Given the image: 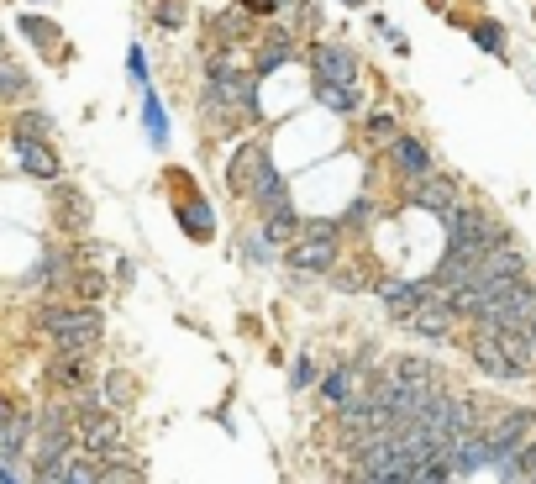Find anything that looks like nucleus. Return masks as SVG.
<instances>
[{
    "label": "nucleus",
    "mask_w": 536,
    "mask_h": 484,
    "mask_svg": "<svg viewBox=\"0 0 536 484\" xmlns=\"http://www.w3.org/2000/svg\"><path fill=\"white\" fill-rule=\"evenodd\" d=\"M37 332L53 342V353H95L100 337H106V316L100 305H79V301H48L37 305Z\"/></svg>",
    "instance_id": "f257e3e1"
},
{
    "label": "nucleus",
    "mask_w": 536,
    "mask_h": 484,
    "mask_svg": "<svg viewBox=\"0 0 536 484\" xmlns=\"http://www.w3.org/2000/svg\"><path fill=\"white\" fill-rule=\"evenodd\" d=\"M442 227H447V247H452V253H468V258H484L489 247H505L510 242L505 227L489 211L468 206V200H457L452 211H442Z\"/></svg>",
    "instance_id": "f03ea898"
},
{
    "label": "nucleus",
    "mask_w": 536,
    "mask_h": 484,
    "mask_svg": "<svg viewBox=\"0 0 536 484\" xmlns=\"http://www.w3.org/2000/svg\"><path fill=\"white\" fill-rule=\"evenodd\" d=\"M342 253V221H305L300 237L284 247V264L300 274H331Z\"/></svg>",
    "instance_id": "7ed1b4c3"
},
{
    "label": "nucleus",
    "mask_w": 536,
    "mask_h": 484,
    "mask_svg": "<svg viewBox=\"0 0 536 484\" xmlns=\"http://www.w3.org/2000/svg\"><path fill=\"white\" fill-rule=\"evenodd\" d=\"M74 432H79V448H85L89 458H100V463H111V458H132V453H126V426H121L116 411H95V416H85Z\"/></svg>",
    "instance_id": "20e7f679"
},
{
    "label": "nucleus",
    "mask_w": 536,
    "mask_h": 484,
    "mask_svg": "<svg viewBox=\"0 0 536 484\" xmlns=\"http://www.w3.org/2000/svg\"><path fill=\"white\" fill-rule=\"evenodd\" d=\"M463 348H468V358H474V368L484 379H494V385H526V374L510 363V353L500 348V337L489 332V327H474Z\"/></svg>",
    "instance_id": "39448f33"
},
{
    "label": "nucleus",
    "mask_w": 536,
    "mask_h": 484,
    "mask_svg": "<svg viewBox=\"0 0 536 484\" xmlns=\"http://www.w3.org/2000/svg\"><path fill=\"white\" fill-rule=\"evenodd\" d=\"M431 295H437V284H431V279H384V284H379V301H384V311H389V321H394V327H400V321H411Z\"/></svg>",
    "instance_id": "423d86ee"
},
{
    "label": "nucleus",
    "mask_w": 536,
    "mask_h": 484,
    "mask_svg": "<svg viewBox=\"0 0 536 484\" xmlns=\"http://www.w3.org/2000/svg\"><path fill=\"white\" fill-rule=\"evenodd\" d=\"M310 74H316V85H357V53L347 42H316Z\"/></svg>",
    "instance_id": "0eeeda50"
},
{
    "label": "nucleus",
    "mask_w": 536,
    "mask_h": 484,
    "mask_svg": "<svg viewBox=\"0 0 536 484\" xmlns=\"http://www.w3.org/2000/svg\"><path fill=\"white\" fill-rule=\"evenodd\" d=\"M457 321H463V316L452 311V301H447V295H431V301L420 305L411 321H400V327L426 337V342H452V327H457Z\"/></svg>",
    "instance_id": "6e6552de"
},
{
    "label": "nucleus",
    "mask_w": 536,
    "mask_h": 484,
    "mask_svg": "<svg viewBox=\"0 0 536 484\" xmlns=\"http://www.w3.org/2000/svg\"><path fill=\"white\" fill-rule=\"evenodd\" d=\"M268 163H273V158H268L263 143H242V148L232 153V163H226V190H232L237 200H247V195H253V184H258V174H263Z\"/></svg>",
    "instance_id": "1a4fd4ad"
},
{
    "label": "nucleus",
    "mask_w": 536,
    "mask_h": 484,
    "mask_svg": "<svg viewBox=\"0 0 536 484\" xmlns=\"http://www.w3.org/2000/svg\"><path fill=\"white\" fill-rule=\"evenodd\" d=\"M48 385L74 400V395L95 390V363H89L85 353H53V363H48Z\"/></svg>",
    "instance_id": "9d476101"
},
{
    "label": "nucleus",
    "mask_w": 536,
    "mask_h": 484,
    "mask_svg": "<svg viewBox=\"0 0 536 484\" xmlns=\"http://www.w3.org/2000/svg\"><path fill=\"white\" fill-rule=\"evenodd\" d=\"M389 169H394V174H405L411 184L426 180V174H437V163H431V148H426L420 137H411V132H400V137L389 143Z\"/></svg>",
    "instance_id": "9b49d317"
},
{
    "label": "nucleus",
    "mask_w": 536,
    "mask_h": 484,
    "mask_svg": "<svg viewBox=\"0 0 536 484\" xmlns=\"http://www.w3.org/2000/svg\"><path fill=\"white\" fill-rule=\"evenodd\" d=\"M405 200L411 206H420V211H452L457 206V180L452 174H426V180H416L411 190H405Z\"/></svg>",
    "instance_id": "f8f14e48"
},
{
    "label": "nucleus",
    "mask_w": 536,
    "mask_h": 484,
    "mask_svg": "<svg viewBox=\"0 0 536 484\" xmlns=\"http://www.w3.org/2000/svg\"><path fill=\"white\" fill-rule=\"evenodd\" d=\"M474 269H478V258H468V253H452V247H447V253H442V264L426 274V279L437 284V295H452V290L474 284Z\"/></svg>",
    "instance_id": "ddd939ff"
},
{
    "label": "nucleus",
    "mask_w": 536,
    "mask_h": 484,
    "mask_svg": "<svg viewBox=\"0 0 536 484\" xmlns=\"http://www.w3.org/2000/svg\"><path fill=\"white\" fill-rule=\"evenodd\" d=\"M384 374L394 385H420V390H426V385H442V368L426 358V353H400V358H389Z\"/></svg>",
    "instance_id": "4468645a"
},
{
    "label": "nucleus",
    "mask_w": 536,
    "mask_h": 484,
    "mask_svg": "<svg viewBox=\"0 0 536 484\" xmlns=\"http://www.w3.org/2000/svg\"><path fill=\"white\" fill-rule=\"evenodd\" d=\"M447 469H452L457 479H468V474H478V469H489V442H484L478 432L457 437V442L447 448Z\"/></svg>",
    "instance_id": "2eb2a0df"
},
{
    "label": "nucleus",
    "mask_w": 536,
    "mask_h": 484,
    "mask_svg": "<svg viewBox=\"0 0 536 484\" xmlns=\"http://www.w3.org/2000/svg\"><path fill=\"white\" fill-rule=\"evenodd\" d=\"M11 143H16V163L27 169L32 180H59V174H63L53 143H22V137H11Z\"/></svg>",
    "instance_id": "dca6fc26"
},
{
    "label": "nucleus",
    "mask_w": 536,
    "mask_h": 484,
    "mask_svg": "<svg viewBox=\"0 0 536 484\" xmlns=\"http://www.w3.org/2000/svg\"><path fill=\"white\" fill-rule=\"evenodd\" d=\"M247 206L258 216H273V211H284L290 206V190H284V174L268 163L263 174H258V184H253V195H247Z\"/></svg>",
    "instance_id": "f3484780"
},
{
    "label": "nucleus",
    "mask_w": 536,
    "mask_h": 484,
    "mask_svg": "<svg viewBox=\"0 0 536 484\" xmlns=\"http://www.w3.org/2000/svg\"><path fill=\"white\" fill-rule=\"evenodd\" d=\"M295 59V32L290 27H268L263 48H258V59H253V74H268V69H279V63Z\"/></svg>",
    "instance_id": "a211bd4d"
},
{
    "label": "nucleus",
    "mask_w": 536,
    "mask_h": 484,
    "mask_svg": "<svg viewBox=\"0 0 536 484\" xmlns=\"http://www.w3.org/2000/svg\"><path fill=\"white\" fill-rule=\"evenodd\" d=\"M100 479V458H89V453H69L53 469V474H42L37 484H95Z\"/></svg>",
    "instance_id": "6ab92c4d"
},
{
    "label": "nucleus",
    "mask_w": 536,
    "mask_h": 484,
    "mask_svg": "<svg viewBox=\"0 0 536 484\" xmlns=\"http://www.w3.org/2000/svg\"><path fill=\"white\" fill-rule=\"evenodd\" d=\"M32 437H37V422H32L27 411H16V422L0 432V463H16L32 448Z\"/></svg>",
    "instance_id": "aec40b11"
},
{
    "label": "nucleus",
    "mask_w": 536,
    "mask_h": 484,
    "mask_svg": "<svg viewBox=\"0 0 536 484\" xmlns=\"http://www.w3.org/2000/svg\"><path fill=\"white\" fill-rule=\"evenodd\" d=\"M300 227H305L300 211H295V206H284V211L263 216V242H268V247H290V242L300 237Z\"/></svg>",
    "instance_id": "412c9836"
},
{
    "label": "nucleus",
    "mask_w": 536,
    "mask_h": 484,
    "mask_svg": "<svg viewBox=\"0 0 536 484\" xmlns=\"http://www.w3.org/2000/svg\"><path fill=\"white\" fill-rule=\"evenodd\" d=\"M316 100L327 111H337V116H357L363 111V90L357 85H316Z\"/></svg>",
    "instance_id": "4be33fe9"
},
{
    "label": "nucleus",
    "mask_w": 536,
    "mask_h": 484,
    "mask_svg": "<svg viewBox=\"0 0 536 484\" xmlns=\"http://www.w3.org/2000/svg\"><path fill=\"white\" fill-rule=\"evenodd\" d=\"M179 227L195 242H206L210 232H216V211H210L206 200H179Z\"/></svg>",
    "instance_id": "5701e85b"
},
{
    "label": "nucleus",
    "mask_w": 536,
    "mask_h": 484,
    "mask_svg": "<svg viewBox=\"0 0 536 484\" xmlns=\"http://www.w3.org/2000/svg\"><path fill=\"white\" fill-rule=\"evenodd\" d=\"M32 95V74L22 63L0 59V106H11V100H27Z\"/></svg>",
    "instance_id": "b1692460"
},
{
    "label": "nucleus",
    "mask_w": 536,
    "mask_h": 484,
    "mask_svg": "<svg viewBox=\"0 0 536 484\" xmlns=\"http://www.w3.org/2000/svg\"><path fill=\"white\" fill-rule=\"evenodd\" d=\"M100 395H106V405H111V411H126V405L137 400V379H132L126 368H111V374H106V385H100Z\"/></svg>",
    "instance_id": "393cba45"
},
{
    "label": "nucleus",
    "mask_w": 536,
    "mask_h": 484,
    "mask_svg": "<svg viewBox=\"0 0 536 484\" xmlns=\"http://www.w3.org/2000/svg\"><path fill=\"white\" fill-rule=\"evenodd\" d=\"M11 137H22V143H53V116L48 111H22L16 126H11Z\"/></svg>",
    "instance_id": "a878e982"
},
{
    "label": "nucleus",
    "mask_w": 536,
    "mask_h": 484,
    "mask_svg": "<svg viewBox=\"0 0 536 484\" xmlns=\"http://www.w3.org/2000/svg\"><path fill=\"white\" fill-rule=\"evenodd\" d=\"M95 484H148V474L132 458H111V463H100V479Z\"/></svg>",
    "instance_id": "bb28decb"
},
{
    "label": "nucleus",
    "mask_w": 536,
    "mask_h": 484,
    "mask_svg": "<svg viewBox=\"0 0 536 484\" xmlns=\"http://www.w3.org/2000/svg\"><path fill=\"white\" fill-rule=\"evenodd\" d=\"M400 137V121L389 116V111H374V116L363 121V143H374V148H389Z\"/></svg>",
    "instance_id": "cd10ccee"
},
{
    "label": "nucleus",
    "mask_w": 536,
    "mask_h": 484,
    "mask_svg": "<svg viewBox=\"0 0 536 484\" xmlns=\"http://www.w3.org/2000/svg\"><path fill=\"white\" fill-rule=\"evenodd\" d=\"M474 42L478 48H484V53H494V59H505V27H500V22H489V16H484V22H474Z\"/></svg>",
    "instance_id": "c85d7f7f"
},
{
    "label": "nucleus",
    "mask_w": 536,
    "mask_h": 484,
    "mask_svg": "<svg viewBox=\"0 0 536 484\" xmlns=\"http://www.w3.org/2000/svg\"><path fill=\"white\" fill-rule=\"evenodd\" d=\"M69 290L79 295V305H95L100 295H106V279H100L95 269H74V279H69Z\"/></svg>",
    "instance_id": "c756f323"
},
{
    "label": "nucleus",
    "mask_w": 536,
    "mask_h": 484,
    "mask_svg": "<svg viewBox=\"0 0 536 484\" xmlns=\"http://www.w3.org/2000/svg\"><path fill=\"white\" fill-rule=\"evenodd\" d=\"M143 111H148V137H152V148H163V143H169V116H163V100H158V95H148V106H143Z\"/></svg>",
    "instance_id": "7c9ffc66"
},
{
    "label": "nucleus",
    "mask_w": 536,
    "mask_h": 484,
    "mask_svg": "<svg viewBox=\"0 0 536 484\" xmlns=\"http://www.w3.org/2000/svg\"><path fill=\"white\" fill-rule=\"evenodd\" d=\"M22 32H27V42H37V48H53L59 42V27L48 16H22Z\"/></svg>",
    "instance_id": "2f4dec72"
},
{
    "label": "nucleus",
    "mask_w": 536,
    "mask_h": 484,
    "mask_svg": "<svg viewBox=\"0 0 536 484\" xmlns=\"http://www.w3.org/2000/svg\"><path fill=\"white\" fill-rule=\"evenodd\" d=\"M316 379H321V374H316V358H310V353H300L295 368H290V385H295V390H310Z\"/></svg>",
    "instance_id": "473e14b6"
},
{
    "label": "nucleus",
    "mask_w": 536,
    "mask_h": 484,
    "mask_svg": "<svg viewBox=\"0 0 536 484\" xmlns=\"http://www.w3.org/2000/svg\"><path fill=\"white\" fill-rule=\"evenodd\" d=\"M363 221H374V200H368V195H357L353 200V211L342 216V232H347V227H363Z\"/></svg>",
    "instance_id": "72a5a7b5"
},
{
    "label": "nucleus",
    "mask_w": 536,
    "mask_h": 484,
    "mask_svg": "<svg viewBox=\"0 0 536 484\" xmlns=\"http://www.w3.org/2000/svg\"><path fill=\"white\" fill-rule=\"evenodd\" d=\"M331 284H337L342 295H357V290H363V269H331Z\"/></svg>",
    "instance_id": "f704fd0d"
},
{
    "label": "nucleus",
    "mask_w": 536,
    "mask_h": 484,
    "mask_svg": "<svg viewBox=\"0 0 536 484\" xmlns=\"http://www.w3.org/2000/svg\"><path fill=\"white\" fill-rule=\"evenodd\" d=\"M521 479L536 484V432L526 437V448H521Z\"/></svg>",
    "instance_id": "c9c22d12"
},
{
    "label": "nucleus",
    "mask_w": 536,
    "mask_h": 484,
    "mask_svg": "<svg viewBox=\"0 0 536 484\" xmlns=\"http://www.w3.org/2000/svg\"><path fill=\"white\" fill-rule=\"evenodd\" d=\"M152 16H158L163 27H179V16H184V11H179L174 0H158V11H152Z\"/></svg>",
    "instance_id": "e433bc0d"
},
{
    "label": "nucleus",
    "mask_w": 536,
    "mask_h": 484,
    "mask_svg": "<svg viewBox=\"0 0 536 484\" xmlns=\"http://www.w3.org/2000/svg\"><path fill=\"white\" fill-rule=\"evenodd\" d=\"M242 11H247V16H273L279 0H242Z\"/></svg>",
    "instance_id": "4c0bfd02"
},
{
    "label": "nucleus",
    "mask_w": 536,
    "mask_h": 484,
    "mask_svg": "<svg viewBox=\"0 0 536 484\" xmlns=\"http://www.w3.org/2000/svg\"><path fill=\"white\" fill-rule=\"evenodd\" d=\"M16 411H22V405H16L11 395H0V432H5V426L16 422Z\"/></svg>",
    "instance_id": "58836bf2"
},
{
    "label": "nucleus",
    "mask_w": 536,
    "mask_h": 484,
    "mask_svg": "<svg viewBox=\"0 0 536 484\" xmlns=\"http://www.w3.org/2000/svg\"><path fill=\"white\" fill-rule=\"evenodd\" d=\"M132 79L148 85V59H143V48H132Z\"/></svg>",
    "instance_id": "ea45409f"
},
{
    "label": "nucleus",
    "mask_w": 536,
    "mask_h": 484,
    "mask_svg": "<svg viewBox=\"0 0 536 484\" xmlns=\"http://www.w3.org/2000/svg\"><path fill=\"white\" fill-rule=\"evenodd\" d=\"M0 59H5V32H0Z\"/></svg>",
    "instance_id": "a19ab883"
},
{
    "label": "nucleus",
    "mask_w": 536,
    "mask_h": 484,
    "mask_svg": "<svg viewBox=\"0 0 536 484\" xmlns=\"http://www.w3.org/2000/svg\"><path fill=\"white\" fill-rule=\"evenodd\" d=\"M347 5H368V0H347Z\"/></svg>",
    "instance_id": "79ce46f5"
}]
</instances>
